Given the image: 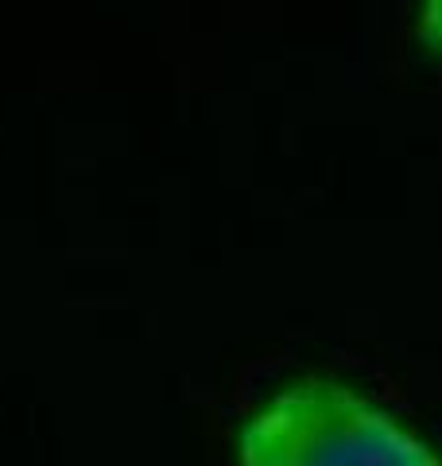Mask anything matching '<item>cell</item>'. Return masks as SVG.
Masks as SVG:
<instances>
[{
	"label": "cell",
	"instance_id": "cell-2",
	"mask_svg": "<svg viewBox=\"0 0 442 466\" xmlns=\"http://www.w3.org/2000/svg\"><path fill=\"white\" fill-rule=\"evenodd\" d=\"M407 35L423 63L442 66V0H411Z\"/></svg>",
	"mask_w": 442,
	"mask_h": 466
},
{
	"label": "cell",
	"instance_id": "cell-1",
	"mask_svg": "<svg viewBox=\"0 0 442 466\" xmlns=\"http://www.w3.org/2000/svg\"><path fill=\"white\" fill-rule=\"evenodd\" d=\"M237 466H442V455L342 377L303 373L245 416Z\"/></svg>",
	"mask_w": 442,
	"mask_h": 466
}]
</instances>
